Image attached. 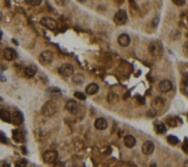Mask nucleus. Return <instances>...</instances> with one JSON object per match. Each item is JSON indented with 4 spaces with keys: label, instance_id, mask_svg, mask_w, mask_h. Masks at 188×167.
Wrapping results in <instances>:
<instances>
[{
    "label": "nucleus",
    "instance_id": "f257e3e1",
    "mask_svg": "<svg viewBox=\"0 0 188 167\" xmlns=\"http://www.w3.org/2000/svg\"><path fill=\"white\" fill-rule=\"evenodd\" d=\"M58 111L57 104L53 101H47L41 107V115L46 118L54 116Z\"/></svg>",
    "mask_w": 188,
    "mask_h": 167
},
{
    "label": "nucleus",
    "instance_id": "f03ea898",
    "mask_svg": "<svg viewBox=\"0 0 188 167\" xmlns=\"http://www.w3.org/2000/svg\"><path fill=\"white\" fill-rule=\"evenodd\" d=\"M39 61L42 65H48L51 64L53 61V53L50 50L43 51L40 56H39Z\"/></svg>",
    "mask_w": 188,
    "mask_h": 167
},
{
    "label": "nucleus",
    "instance_id": "7ed1b4c3",
    "mask_svg": "<svg viewBox=\"0 0 188 167\" xmlns=\"http://www.w3.org/2000/svg\"><path fill=\"white\" fill-rule=\"evenodd\" d=\"M128 21V15L127 12L124 9H119L116 12V14L114 15V22L118 25V26H122L124 24H126Z\"/></svg>",
    "mask_w": 188,
    "mask_h": 167
},
{
    "label": "nucleus",
    "instance_id": "20e7f679",
    "mask_svg": "<svg viewBox=\"0 0 188 167\" xmlns=\"http://www.w3.org/2000/svg\"><path fill=\"white\" fill-rule=\"evenodd\" d=\"M58 158V153L54 150L46 151L42 155V160L46 164H53L57 161Z\"/></svg>",
    "mask_w": 188,
    "mask_h": 167
},
{
    "label": "nucleus",
    "instance_id": "39448f33",
    "mask_svg": "<svg viewBox=\"0 0 188 167\" xmlns=\"http://www.w3.org/2000/svg\"><path fill=\"white\" fill-rule=\"evenodd\" d=\"M74 73H75V68L70 64H63L59 68V74H60V76H62L63 77L72 76L74 75Z\"/></svg>",
    "mask_w": 188,
    "mask_h": 167
},
{
    "label": "nucleus",
    "instance_id": "423d86ee",
    "mask_svg": "<svg viewBox=\"0 0 188 167\" xmlns=\"http://www.w3.org/2000/svg\"><path fill=\"white\" fill-rule=\"evenodd\" d=\"M40 23L42 26H44L45 28H47V29H51V30L56 29H57V26H58L56 20H55L54 18L51 17H42V18L40 19Z\"/></svg>",
    "mask_w": 188,
    "mask_h": 167
},
{
    "label": "nucleus",
    "instance_id": "0eeeda50",
    "mask_svg": "<svg viewBox=\"0 0 188 167\" xmlns=\"http://www.w3.org/2000/svg\"><path fill=\"white\" fill-rule=\"evenodd\" d=\"M149 52L153 55V56H156V55H159L161 54L162 52V44L160 41H152L150 43L149 45Z\"/></svg>",
    "mask_w": 188,
    "mask_h": 167
},
{
    "label": "nucleus",
    "instance_id": "6e6552de",
    "mask_svg": "<svg viewBox=\"0 0 188 167\" xmlns=\"http://www.w3.org/2000/svg\"><path fill=\"white\" fill-rule=\"evenodd\" d=\"M154 149H155V146H154V143L151 141H146L142 146H141V151H142V153L145 154V155H151L154 152Z\"/></svg>",
    "mask_w": 188,
    "mask_h": 167
},
{
    "label": "nucleus",
    "instance_id": "1a4fd4ad",
    "mask_svg": "<svg viewBox=\"0 0 188 167\" xmlns=\"http://www.w3.org/2000/svg\"><path fill=\"white\" fill-rule=\"evenodd\" d=\"M3 55H4V58H5L6 61H9V62L15 61V60L17 59V52H16L14 49H12V48H6V49H5L4 52H3Z\"/></svg>",
    "mask_w": 188,
    "mask_h": 167
},
{
    "label": "nucleus",
    "instance_id": "9d476101",
    "mask_svg": "<svg viewBox=\"0 0 188 167\" xmlns=\"http://www.w3.org/2000/svg\"><path fill=\"white\" fill-rule=\"evenodd\" d=\"M10 121H12V123L15 124L16 126H19L23 122V115L19 111H14L11 115Z\"/></svg>",
    "mask_w": 188,
    "mask_h": 167
},
{
    "label": "nucleus",
    "instance_id": "9b49d317",
    "mask_svg": "<svg viewBox=\"0 0 188 167\" xmlns=\"http://www.w3.org/2000/svg\"><path fill=\"white\" fill-rule=\"evenodd\" d=\"M159 89L163 93H167V92H169V91H171L173 89V84H172L171 81H169L167 79L163 80L159 84Z\"/></svg>",
    "mask_w": 188,
    "mask_h": 167
},
{
    "label": "nucleus",
    "instance_id": "f8f14e48",
    "mask_svg": "<svg viewBox=\"0 0 188 167\" xmlns=\"http://www.w3.org/2000/svg\"><path fill=\"white\" fill-rule=\"evenodd\" d=\"M117 43L119 44V46L121 47H128L129 44H130V37L126 34V33H123L121 35L118 36L117 38Z\"/></svg>",
    "mask_w": 188,
    "mask_h": 167
},
{
    "label": "nucleus",
    "instance_id": "ddd939ff",
    "mask_svg": "<svg viewBox=\"0 0 188 167\" xmlns=\"http://www.w3.org/2000/svg\"><path fill=\"white\" fill-rule=\"evenodd\" d=\"M108 124H107V121L104 118H98L95 119L94 121V127L96 130H105L106 128H107Z\"/></svg>",
    "mask_w": 188,
    "mask_h": 167
},
{
    "label": "nucleus",
    "instance_id": "4468645a",
    "mask_svg": "<svg viewBox=\"0 0 188 167\" xmlns=\"http://www.w3.org/2000/svg\"><path fill=\"white\" fill-rule=\"evenodd\" d=\"M65 108L70 114H76V112L78 110V106H77V103L75 101L69 100L65 105Z\"/></svg>",
    "mask_w": 188,
    "mask_h": 167
},
{
    "label": "nucleus",
    "instance_id": "2eb2a0df",
    "mask_svg": "<svg viewBox=\"0 0 188 167\" xmlns=\"http://www.w3.org/2000/svg\"><path fill=\"white\" fill-rule=\"evenodd\" d=\"M124 144L127 148H133L136 145V139L132 135H126L124 137Z\"/></svg>",
    "mask_w": 188,
    "mask_h": 167
},
{
    "label": "nucleus",
    "instance_id": "dca6fc26",
    "mask_svg": "<svg viewBox=\"0 0 188 167\" xmlns=\"http://www.w3.org/2000/svg\"><path fill=\"white\" fill-rule=\"evenodd\" d=\"M98 90H99V85L95 83H91L86 86V93L89 95H93L98 92Z\"/></svg>",
    "mask_w": 188,
    "mask_h": 167
},
{
    "label": "nucleus",
    "instance_id": "f3484780",
    "mask_svg": "<svg viewBox=\"0 0 188 167\" xmlns=\"http://www.w3.org/2000/svg\"><path fill=\"white\" fill-rule=\"evenodd\" d=\"M164 106V101L162 97H156L153 99V101L152 102V108L154 109L155 111L159 108H162Z\"/></svg>",
    "mask_w": 188,
    "mask_h": 167
},
{
    "label": "nucleus",
    "instance_id": "a211bd4d",
    "mask_svg": "<svg viewBox=\"0 0 188 167\" xmlns=\"http://www.w3.org/2000/svg\"><path fill=\"white\" fill-rule=\"evenodd\" d=\"M154 130L158 134H163L166 132V127L165 125L161 121H155L154 122Z\"/></svg>",
    "mask_w": 188,
    "mask_h": 167
},
{
    "label": "nucleus",
    "instance_id": "6ab92c4d",
    "mask_svg": "<svg viewBox=\"0 0 188 167\" xmlns=\"http://www.w3.org/2000/svg\"><path fill=\"white\" fill-rule=\"evenodd\" d=\"M38 72V67L34 64H31V65H29L26 70H25V74L29 76V77H33Z\"/></svg>",
    "mask_w": 188,
    "mask_h": 167
},
{
    "label": "nucleus",
    "instance_id": "aec40b11",
    "mask_svg": "<svg viewBox=\"0 0 188 167\" xmlns=\"http://www.w3.org/2000/svg\"><path fill=\"white\" fill-rule=\"evenodd\" d=\"M0 119L5 122H9L11 119V114L6 109H0Z\"/></svg>",
    "mask_w": 188,
    "mask_h": 167
},
{
    "label": "nucleus",
    "instance_id": "412c9836",
    "mask_svg": "<svg viewBox=\"0 0 188 167\" xmlns=\"http://www.w3.org/2000/svg\"><path fill=\"white\" fill-rule=\"evenodd\" d=\"M72 80H73L74 83L76 84H82L85 82V76H84L83 74L78 73V74H75V75L73 76Z\"/></svg>",
    "mask_w": 188,
    "mask_h": 167
},
{
    "label": "nucleus",
    "instance_id": "4be33fe9",
    "mask_svg": "<svg viewBox=\"0 0 188 167\" xmlns=\"http://www.w3.org/2000/svg\"><path fill=\"white\" fill-rule=\"evenodd\" d=\"M106 101L108 103H110V104H115V103H117L118 101V96L115 93H110L106 96Z\"/></svg>",
    "mask_w": 188,
    "mask_h": 167
},
{
    "label": "nucleus",
    "instance_id": "5701e85b",
    "mask_svg": "<svg viewBox=\"0 0 188 167\" xmlns=\"http://www.w3.org/2000/svg\"><path fill=\"white\" fill-rule=\"evenodd\" d=\"M13 139L17 142H20L24 140V136L19 130H13Z\"/></svg>",
    "mask_w": 188,
    "mask_h": 167
},
{
    "label": "nucleus",
    "instance_id": "b1692460",
    "mask_svg": "<svg viewBox=\"0 0 188 167\" xmlns=\"http://www.w3.org/2000/svg\"><path fill=\"white\" fill-rule=\"evenodd\" d=\"M167 142L171 144V145H176L179 142V139L175 136V135H169L167 137Z\"/></svg>",
    "mask_w": 188,
    "mask_h": 167
},
{
    "label": "nucleus",
    "instance_id": "393cba45",
    "mask_svg": "<svg viewBox=\"0 0 188 167\" xmlns=\"http://www.w3.org/2000/svg\"><path fill=\"white\" fill-rule=\"evenodd\" d=\"M176 120H178V118H174V117H171V118H167V124L169 125V126H171V127H176L178 124H177V121Z\"/></svg>",
    "mask_w": 188,
    "mask_h": 167
},
{
    "label": "nucleus",
    "instance_id": "a878e982",
    "mask_svg": "<svg viewBox=\"0 0 188 167\" xmlns=\"http://www.w3.org/2000/svg\"><path fill=\"white\" fill-rule=\"evenodd\" d=\"M74 95H75V97H76L77 99H80V100H83V101L86 99V95H85L84 93H82V92H75V93L74 94Z\"/></svg>",
    "mask_w": 188,
    "mask_h": 167
},
{
    "label": "nucleus",
    "instance_id": "bb28decb",
    "mask_svg": "<svg viewBox=\"0 0 188 167\" xmlns=\"http://www.w3.org/2000/svg\"><path fill=\"white\" fill-rule=\"evenodd\" d=\"M26 3H29L31 6H39L40 4H41V1L40 0H32V1H29V0H28V1H26Z\"/></svg>",
    "mask_w": 188,
    "mask_h": 167
},
{
    "label": "nucleus",
    "instance_id": "cd10ccee",
    "mask_svg": "<svg viewBox=\"0 0 188 167\" xmlns=\"http://www.w3.org/2000/svg\"><path fill=\"white\" fill-rule=\"evenodd\" d=\"M173 3L175 4L176 6H184L186 4L185 0H173Z\"/></svg>",
    "mask_w": 188,
    "mask_h": 167
},
{
    "label": "nucleus",
    "instance_id": "c85d7f7f",
    "mask_svg": "<svg viewBox=\"0 0 188 167\" xmlns=\"http://www.w3.org/2000/svg\"><path fill=\"white\" fill-rule=\"evenodd\" d=\"M26 165H27V163H26V161H24V160L16 163V167H26Z\"/></svg>",
    "mask_w": 188,
    "mask_h": 167
},
{
    "label": "nucleus",
    "instance_id": "c756f323",
    "mask_svg": "<svg viewBox=\"0 0 188 167\" xmlns=\"http://www.w3.org/2000/svg\"><path fill=\"white\" fill-rule=\"evenodd\" d=\"M52 167H65L63 163L60 162V161H56L52 164Z\"/></svg>",
    "mask_w": 188,
    "mask_h": 167
},
{
    "label": "nucleus",
    "instance_id": "7c9ffc66",
    "mask_svg": "<svg viewBox=\"0 0 188 167\" xmlns=\"http://www.w3.org/2000/svg\"><path fill=\"white\" fill-rule=\"evenodd\" d=\"M147 114H148V116L149 117H152V118H153V117H155L156 116V111L154 110V109H150L148 112H147Z\"/></svg>",
    "mask_w": 188,
    "mask_h": 167
},
{
    "label": "nucleus",
    "instance_id": "2f4dec72",
    "mask_svg": "<svg viewBox=\"0 0 188 167\" xmlns=\"http://www.w3.org/2000/svg\"><path fill=\"white\" fill-rule=\"evenodd\" d=\"M0 142H3V143H6V139L5 138L4 135H1V134H0Z\"/></svg>",
    "mask_w": 188,
    "mask_h": 167
},
{
    "label": "nucleus",
    "instance_id": "473e14b6",
    "mask_svg": "<svg viewBox=\"0 0 188 167\" xmlns=\"http://www.w3.org/2000/svg\"><path fill=\"white\" fill-rule=\"evenodd\" d=\"M1 167H9V165H8L6 162H3L2 165H1Z\"/></svg>",
    "mask_w": 188,
    "mask_h": 167
},
{
    "label": "nucleus",
    "instance_id": "72a5a7b5",
    "mask_svg": "<svg viewBox=\"0 0 188 167\" xmlns=\"http://www.w3.org/2000/svg\"><path fill=\"white\" fill-rule=\"evenodd\" d=\"M186 45H187V42L185 44V46H184V50H185V54H186V56H187V52H186Z\"/></svg>",
    "mask_w": 188,
    "mask_h": 167
},
{
    "label": "nucleus",
    "instance_id": "f704fd0d",
    "mask_svg": "<svg viewBox=\"0 0 188 167\" xmlns=\"http://www.w3.org/2000/svg\"><path fill=\"white\" fill-rule=\"evenodd\" d=\"M1 35H2V34H1V33H0V38H1Z\"/></svg>",
    "mask_w": 188,
    "mask_h": 167
}]
</instances>
